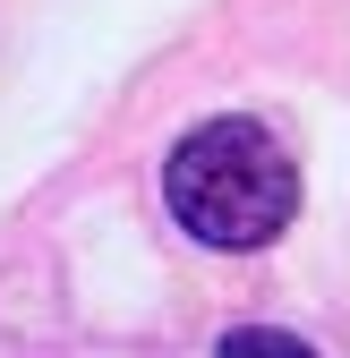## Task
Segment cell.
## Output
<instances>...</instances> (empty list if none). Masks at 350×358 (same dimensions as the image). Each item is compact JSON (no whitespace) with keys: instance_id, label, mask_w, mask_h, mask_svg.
<instances>
[{"instance_id":"cell-2","label":"cell","mask_w":350,"mask_h":358,"mask_svg":"<svg viewBox=\"0 0 350 358\" xmlns=\"http://www.w3.org/2000/svg\"><path fill=\"white\" fill-rule=\"evenodd\" d=\"M214 358H316L299 333H274V324H239V333H223V350Z\"/></svg>"},{"instance_id":"cell-1","label":"cell","mask_w":350,"mask_h":358,"mask_svg":"<svg viewBox=\"0 0 350 358\" xmlns=\"http://www.w3.org/2000/svg\"><path fill=\"white\" fill-rule=\"evenodd\" d=\"M162 205L205 248H265L299 213V171L256 120H205L162 162Z\"/></svg>"}]
</instances>
